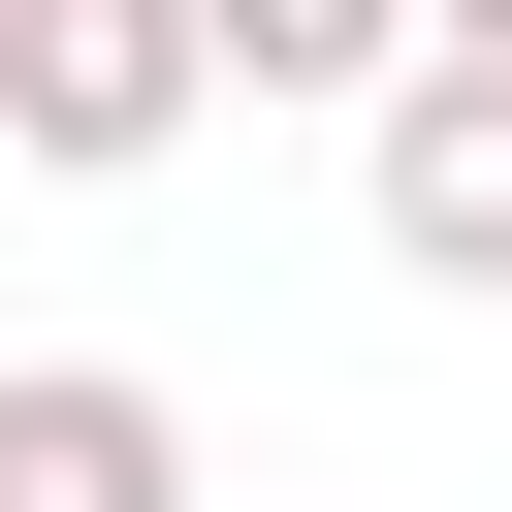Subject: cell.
Here are the masks:
<instances>
[{"instance_id": "cell-1", "label": "cell", "mask_w": 512, "mask_h": 512, "mask_svg": "<svg viewBox=\"0 0 512 512\" xmlns=\"http://www.w3.org/2000/svg\"><path fill=\"white\" fill-rule=\"evenodd\" d=\"M192 96H224V0H0V160L96 192V160H160Z\"/></svg>"}, {"instance_id": "cell-2", "label": "cell", "mask_w": 512, "mask_h": 512, "mask_svg": "<svg viewBox=\"0 0 512 512\" xmlns=\"http://www.w3.org/2000/svg\"><path fill=\"white\" fill-rule=\"evenodd\" d=\"M384 256H416V288H512V0L416 32V96H384Z\"/></svg>"}, {"instance_id": "cell-3", "label": "cell", "mask_w": 512, "mask_h": 512, "mask_svg": "<svg viewBox=\"0 0 512 512\" xmlns=\"http://www.w3.org/2000/svg\"><path fill=\"white\" fill-rule=\"evenodd\" d=\"M0 512H192V416L128 352H0Z\"/></svg>"}]
</instances>
